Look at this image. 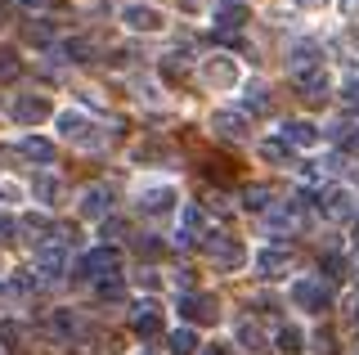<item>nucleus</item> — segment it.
I'll return each mask as SVG.
<instances>
[{"label": "nucleus", "mask_w": 359, "mask_h": 355, "mask_svg": "<svg viewBox=\"0 0 359 355\" xmlns=\"http://www.w3.org/2000/svg\"><path fill=\"white\" fill-rule=\"evenodd\" d=\"M292 302H297V310L323 315V310L332 306V283L323 279V274H306V279H297V283H292Z\"/></svg>", "instance_id": "1"}, {"label": "nucleus", "mask_w": 359, "mask_h": 355, "mask_svg": "<svg viewBox=\"0 0 359 355\" xmlns=\"http://www.w3.org/2000/svg\"><path fill=\"white\" fill-rule=\"evenodd\" d=\"M202 355H229V351H224V347H220V342H216V347H211V351H202Z\"/></svg>", "instance_id": "42"}, {"label": "nucleus", "mask_w": 359, "mask_h": 355, "mask_svg": "<svg viewBox=\"0 0 359 355\" xmlns=\"http://www.w3.org/2000/svg\"><path fill=\"white\" fill-rule=\"evenodd\" d=\"M243 23H247V9H243V5L216 9V36H220V41H233V36L243 32Z\"/></svg>", "instance_id": "17"}, {"label": "nucleus", "mask_w": 359, "mask_h": 355, "mask_svg": "<svg viewBox=\"0 0 359 355\" xmlns=\"http://www.w3.org/2000/svg\"><path fill=\"white\" fill-rule=\"evenodd\" d=\"M76 274H81V279H117L121 274V252L108 248V243H99V248H90L81 257Z\"/></svg>", "instance_id": "2"}, {"label": "nucleus", "mask_w": 359, "mask_h": 355, "mask_svg": "<svg viewBox=\"0 0 359 355\" xmlns=\"http://www.w3.org/2000/svg\"><path fill=\"white\" fill-rule=\"evenodd\" d=\"M351 234H355V243H359V216H355V229H351Z\"/></svg>", "instance_id": "44"}, {"label": "nucleus", "mask_w": 359, "mask_h": 355, "mask_svg": "<svg viewBox=\"0 0 359 355\" xmlns=\"http://www.w3.org/2000/svg\"><path fill=\"white\" fill-rule=\"evenodd\" d=\"M297 86H301V95H306L310 104H319V99H328V91H332V81H328V72H323V68H319V72H310V76H301Z\"/></svg>", "instance_id": "21"}, {"label": "nucleus", "mask_w": 359, "mask_h": 355, "mask_svg": "<svg viewBox=\"0 0 359 355\" xmlns=\"http://www.w3.org/2000/svg\"><path fill=\"white\" fill-rule=\"evenodd\" d=\"M256 153H261L265 162H274V166H292V149H287L283 140H261V149H256Z\"/></svg>", "instance_id": "25"}, {"label": "nucleus", "mask_w": 359, "mask_h": 355, "mask_svg": "<svg viewBox=\"0 0 359 355\" xmlns=\"http://www.w3.org/2000/svg\"><path fill=\"white\" fill-rule=\"evenodd\" d=\"M59 135L72 140V144H99L95 121H90L81 108H63V113H59Z\"/></svg>", "instance_id": "6"}, {"label": "nucleus", "mask_w": 359, "mask_h": 355, "mask_svg": "<svg viewBox=\"0 0 359 355\" xmlns=\"http://www.w3.org/2000/svg\"><path fill=\"white\" fill-rule=\"evenodd\" d=\"M341 149L351 153V158H359V130H351V135H341Z\"/></svg>", "instance_id": "36"}, {"label": "nucleus", "mask_w": 359, "mask_h": 355, "mask_svg": "<svg viewBox=\"0 0 359 355\" xmlns=\"http://www.w3.org/2000/svg\"><path fill=\"white\" fill-rule=\"evenodd\" d=\"M63 54H67L72 63H95L99 46H95V41H86V36H72V41H63Z\"/></svg>", "instance_id": "24"}, {"label": "nucleus", "mask_w": 359, "mask_h": 355, "mask_svg": "<svg viewBox=\"0 0 359 355\" xmlns=\"http://www.w3.org/2000/svg\"><path fill=\"white\" fill-rule=\"evenodd\" d=\"M0 72H5V76H14V72H18V63H14V50H5V54H0Z\"/></svg>", "instance_id": "37"}, {"label": "nucleus", "mask_w": 359, "mask_h": 355, "mask_svg": "<svg viewBox=\"0 0 359 355\" xmlns=\"http://www.w3.org/2000/svg\"><path fill=\"white\" fill-rule=\"evenodd\" d=\"M9 203H18V185L0 180V207H9Z\"/></svg>", "instance_id": "34"}, {"label": "nucleus", "mask_w": 359, "mask_h": 355, "mask_svg": "<svg viewBox=\"0 0 359 355\" xmlns=\"http://www.w3.org/2000/svg\"><path fill=\"white\" fill-rule=\"evenodd\" d=\"M216 5H220V9H233V5H243V0H216Z\"/></svg>", "instance_id": "43"}, {"label": "nucleus", "mask_w": 359, "mask_h": 355, "mask_svg": "<svg viewBox=\"0 0 359 355\" xmlns=\"http://www.w3.org/2000/svg\"><path fill=\"white\" fill-rule=\"evenodd\" d=\"M18 153H22L27 162H41V166H50L59 149H54L50 140H41V135H27V140H18Z\"/></svg>", "instance_id": "18"}, {"label": "nucleus", "mask_w": 359, "mask_h": 355, "mask_svg": "<svg viewBox=\"0 0 359 355\" xmlns=\"http://www.w3.org/2000/svg\"><path fill=\"white\" fill-rule=\"evenodd\" d=\"M9 113H14L18 126H36V121L50 117V99H45V95H18Z\"/></svg>", "instance_id": "11"}, {"label": "nucleus", "mask_w": 359, "mask_h": 355, "mask_svg": "<svg viewBox=\"0 0 359 355\" xmlns=\"http://www.w3.org/2000/svg\"><path fill=\"white\" fill-rule=\"evenodd\" d=\"M243 113H269V91H265V86H247Z\"/></svg>", "instance_id": "27"}, {"label": "nucleus", "mask_w": 359, "mask_h": 355, "mask_svg": "<svg viewBox=\"0 0 359 355\" xmlns=\"http://www.w3.org/2000/svg\"><path fill=\"white\" fill-rule=\"evenodd\" d=\"M81 216H90V220H108L112 216V189L108 185H90V189H81Z\"/></svg>", "instance_id": "13"}, {"label": "nucleus", "mask_w": 359, "mask_h": 355, "mask_svg": "<svg viewBox=\"0 0 359 355\" xmlns=\"http://www.w3.org/2000/svg\"><path fill=\"white\" fill-rule=\"evenodd\" d=\"M202 81L216 86V91H229V86L238 81V72H233V59H229V54H211V59H202Z\"/></svg>", "instance_id": "10"}, {"label": "nucleus", "mask_w": 359, "mask_h": 355, "mask_svg": "<svg viewBox=\"0 0 359 355\" xmlns=\"http://www.w3.org/2000/svg\"><path fill=\"white\" fill-rule=\"evenodd\" d=\"M265 220H269V229H297V225H301V203H278V207H269Z\"/></svg>", "instance_id": "19"}, {"label": "nucleus", "mask_w": 359, "mask_h": 355, "mask_svg": "<svg viewBox=\"0 0 359 355\" xmlns=\"http://www.w3.org/2000/svg\"><path fill=\"white\" fill-rule=\"evenodd\" d=\"M292 270V252L287 248H261L256 252V274L261 279H283Z\"/></svg>", "instance_id": "12"}, {"label": "nucleus", "mask_w": 359, "mask_h": 355, "mask_svg": "<svg viewBox=\"0 0 359 355\" xmlns=\"http://www.w3.org/2000/svg\"><path fill=\"white\" fill-rule=\"evenodd\" d=\"M341 99H346V108H359V76H346Z\"/></svg>", "instance_id": "32"}, {"label": "nucleus", "mask_w": 359, "mask_h": 355, "mask_svg": "<svg viewBox=\"0 0 359 355\" xmlns=\"http://www.w3.org/2000/svg\"><path fill=\"white\" fill-rule=\"evenodd\" d=\"M121 23H126L130 32H144V36H153V32L166 27V14H162L157 5H140V0H135V5L121 9Z\"/></svg>", "instance_id": "5"}, {"label": "nucleus", "mask_w": 359, "mask_h": 355, "mask_svg": "<svg viewBox=\"0 0 359 355\" xmlns=\"http://www.w3.org/2000/svg\"><path fill=\"white\" fill-rule=\"evenodd\" d=\"M274 347L283 351V355H297V351H306V333H301L297 324H283V328H278V337H274Z\"/></svg>", "instance_id": "23"}, {"label": "nucleus", "mask_w": 359, "mask_h": 355, "mask_svg": "<svg viewBox=\"0 0 359 355\" xmlns=\"http://www.w3.org/2000/svg\"><path fill=\"white\" fill-rule=\"evenodd\" d=\"M175 306H180V315H184L189 324H198V319H216V302L202 297V293H184Z\"/></svg>", "instance_id": "16"}, {"label": "nucleus", "mask_w": 359, "mask_h": 355, "mask_svg": "<svg viewBox=\"0 0 359 355\" xmlns=\"http://www.w3.org/2000/svg\"><path fill=\"white\" fill-rule=\"evenodd\" d=\"M50 324H54V333H63V337H76V333H81V319H76L72 310H54Z\"/></svg>", "instance_id": "28"}, {"label": "nucleus", "mask_w": 359, "mask_h": 355, "mask_svg": "<svg viewBox=\"0 0 359 355\" xmlns=\"http://www.w3.org/2000/svg\"><path fill=\"white\" fill-rule=\"evenodd\" d=\"M135 248H140V257H149V261H157V257H162V243H157L153 234H144L140 243H135Z\"/></svg>", "instance_id": "31"}, {"label": "nucleus", "mask_w": 359, "mask_h": 355, "mask_svg": "<svg viewBox=\"0 0 359 355\" xmlns=\"http://www.w3.org/2000/svg\"><path fill=\"white\" fill-rule=\"evenodd\" d=\"M184 72H189V50H171V54H162V76L166 81H184Z\"/></svg>", "instance_id": "22"}, {"label": "nucleus", "mask_w": 359, "mask_h": 355, "mask_svg": "<svg viewBox=\"0 0 359 355\" xmlns=\"http://www.w3.org/2000/svg\"><path fill=\"white\" fill-rule=\"evenodd\" d=\"M18 5H22V9H45L50 0H18Z\"/></svg>", "instance_id": "40"}, {"label": "nucleus", "mask_w": 359, "mask_h": 355, "mask_svg": "<svg viewBox=\"0 0 359 355\" xmlns=\"http://www.w3.org/2000/svg\"><path fill=\"white\" fill-rule=\"evenodd\" d=\"M238 342H243V351H252V355L265 351V337H261V328H256L252 319H243V324H238Z\"/></svg>", "instance_id": "26"}, {"label": "nucleus", "mask_w": 359, "mask_h": 355, "mask_svg": "<svg viewBox=\"0 0 359 355\" xmlns=\"http://www.w3.org/2000/svg\"><path fill=\"white\" fill-rule=\"evenodd\" d=\"M99 297H104V302H121V288L117 283H104V288H99Z\"/></svg>", "instance_id": "38"}, {"label": "nucleus", "mask_w": 359, "mask_h": 355, "mask_svg": "<svg viewBox=\"0 0 359 355\" xmlns=\"http://www.w3.org/2000/svg\"><path fill=\"white\" fill-rule=\"evenodd\" d=\"M269 198H274V194H269L265 185H252V189L243 194V207H247V212H269Z\"/></svg>", "instance_id": "29"}, {"label": "nucleus", "mask_w": 359, "mask_h": 355, "mask_svg": "<svg viewBox=\"0 0 359 355\" xmlns=\"http://www.w3.org/2000/svg\"><path fill=\"white\" fill-rule=\"evenodd\" d=\"M171 207H175L171 185H149V189L140 194V212H149V216H162V212H171Z\"/></svg>", "instance_id": "15"}, {"label": "nucleus", "mask_w": 359, "mask_h": 355, "mask_svg": "<svg viewBox=\"0 0 359 355\" xmlns=\"http://www.w3.org/2000/svg\"><path fill=\"white\" fill-rule=\"evenodd\" d=\"M166 355H198V333L194 328H175V333H166Z\"/></svg>", "instance_id": "20"}, {"label": "nucleus", "mask_w": 359, "mask_h": 355, "mask_svg": "<svg viewBox=\"0 0 359 355\" xmlns=\"http://www.w3.org/2000/svg\"><path fill=\"white\" fill-rule=\"evenodd\" d=\"M32 189H36L41 203H54V198H59V180H54V175H36V185H32Z\"/></svg>", "instance_id": "30"}, {"label": "nucleus", "mask_w": 359, "mask_h": 355, "mask_svg": "<svg viewBox=\"0 0 359 355\" xmlns=\"http://www.w3.org/2000/svg\"><path fill=\"white\" fill-rule=\"evenodd\" d=\"M301 9H319V5H328V0H297Z\"/></svg>", "instance_id": "41"}, {"label": "nucleus", "mask_w": 359, "mask_h": 355, "mask_svg": "<svg viewBox=\"0 0 359 355\" xmlns=\"http://www.w3.org/2000/svg\"><path fill=\"white\" fill-rule=\"evenodd\" d=\"M211 130H216L220 140H247L252 135V121H247V113H238V108H216V113H211Z\"/></svg>", "instance_id": "7"}, {"label": "nucleus", "mask_w": 359, "mask_h": 355, "mask_svg": "<svg viewBox=\"0 0 359 355\" xmlns=\"http://www.w3.org/2000/svg\"><path fill=\"white\" fill-rule=\"evenodd\" d=\"M323 68V46L319 41H297V46L287 50V76L292 81H301V76H310V72H319Z\"/></svg>", "instance_id": "3"}, {"label": "nucleus", "mask_w": 359, "mask_h": 355, "mask_svg": "<svg viewBox=\"0 0 359 355\" xmlns=\"http://www.w3.org/2000/svg\"><path fill=\"white\" fill-rule=\"evenodd\" d=\"M202 248H207V257L220 265V270H238V265L247 261L243 257V248L233 239H224V234H207V243H202Z\"/></svg>", "instance_id": "9"}, {"label": "nucleus", "mask_w": 359, "mask_h": 355, "mask_svg": "<svg viewBox=\"0 0 359 355\" xmlns=\"http://www.w3.org/2000/svg\"><path fill=\"white\" fill-rule=\"evenodd\" d=\"M341 9H346V18H359V0H341Z\"/></svg>", "instance_id": "39"}, {"label": "nucleus", "mask_w": 359, "mask_h": 355, "mask_svg": "<svg viewBox=\"0 0 359 355\" xmlns=\"http://www.w3.org/2000/svg\"><path fill=\"white\" fill-rule=\"evenodd\" d=\"M278 140H283L287 149H310V144H319V126H314V121H283Z\"/></svg>", "instance_id": "14"}, {"label": "nucleus", "mask_w": 359, "mask_h": 355, "mask_svg": "<svg viewBox=\"0 0 359 355\" xmlns=\"http://www.w3.org/2000/svg\"><path fill=\"white\" fill-rule=\"evenodd\" d=\"M14 234H18V220H5V216H0V243H14Z\"/></svg>", "instance_id": "35"}, {"label": "nucleus", "mask_w": 359, "mask_h": 355, "mask_svg": "<svg viewBox=\"0 0 359 355\" xmlns=\"http://www.w3.org/2000/svg\"><path fill=\"white\" fill-rule=\"evenodd\" d=\"M314 351H319V355H337V337H332V333H319V337H314Z\"/></svg>", "instance_id": "33"}, {"label": "nucleus", "mask_w": 359, "mask_h": 355, "mask_svg": "<svg viewBox=\"0 0 359 355\" xmlns=\"http://www.w3.org/2000/svg\"><path fill=\"white\" fill-rule=\"evenodd\" d=\"M314 198H319V212L328 216V220H351L359 212V203L351 198V189H341V185H323Z\"/></svg>", "instance_id": "4"}, {"label": "nucleus", "mask_w": 359, "mask_h": 355, "mask_svg": "<svg viewBox=\"0 0 359 355\" xmlns=\"http://www.w3.org/2000/svg\"><path fill=\"white\" fill-rule=\"evenodd\" d=\"M130 328L140 333L144 342H149V337H157V333H162V306H157L153 297L135 302V306H130Z\"/></svg>", "instance_id": "8"}]
</instances>
